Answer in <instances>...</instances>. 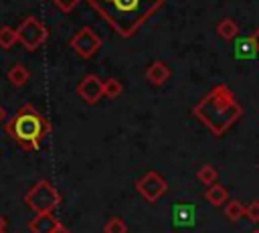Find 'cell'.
Masks as SVG:
<instances>
[{
    "label": "cell",
    "mask_w": 259,
    "mask_h": 233,
    "mask_svg": "<svg viewBox=\"0 0 259 233\" xmlns=\"http://www.w3.org/2000/svg\"><path fill=\"white\" fill-rule=\"evenodd\" d=\"M89 6L121 36L130 38L166 0H87Z\"/></svg>",
    "instance_id": "cell-1"
},
{
    "label": "cell",
    "mask_w": 259,
    "mask_h": 233,
    "mask_svg": "<svg viewBox=\"0 0 259 233\" xmlns=\"http://www.w3.org/2000/svg\"><path fill=\"white\" fill-rule=\"evenodd\" d=\"M243 111H245L243 105L237 101L235 93L225 83L214 85L192 107V115L217 138L223 136L233 124H237L239 118L243 115Z\"/></svg>",
    "instance_id": "cell-2"
},
{
    "label": "cell",
    "mask_w": 259,
    "mask_h": 233,
    "mask_svg": "<svg viewBox=\"0 0 259 233\" xmlns=\"http://www.w3.org/2000/svg\"><path fill=\"white\" fill-rule=\"evenodd\" d=\"M6 134L24 150V152H36L40 150L42 140L51 134L49 120L30 103H24L8 122H6Z\"/></svg>",
    "instance_id": "cell-3"
},
{
    "label": "cell",
    "mask_w": 259,
    "mask_h": 233,
    "mask_svg": "<svg viewBox=\"0 0 259 233\" xmlns=\"http://www.w3.org/2000/svg\"><path fill=\"white\" fill-rule=\"evenodd\" d=\"M24 203L34 213H47L61 203V195L49 180H40L24 195Z\"/></svg>",
    "instance_id": "cell-4"
},
{
    "label": "cell",
    "mask_w": 259,
    "mask_h": 233,
    "mask_svg": "<svg viewBox=\"0 0 259 233\" xmlns=\"http://www.w3.org/2000/svg\"><path fill=\"white\" fill-rule=\"evenodd\" d=\"M18 41L24 45L28 51H36L45 41H47V28L36 16H28L22 20V24L16 28Z\"/></svg>",
    "instance_id": "cell-5"
},
{
    "label": "cell",
    "mask_w": 259,
    "mask_h": 233,
    "mask_svg": "<svg viewBox=\"0 0 259 233\" xmlns=\"http://www.w3.org/2000/svg\"><path fill=\"white\" fill-rule=\"evenodd\" d=\"M71 49L81 57V59H91L99 49H101V38L95 34V30L91 26H83L81 30H77L71 41H69Z\"/></svg>",
    "instance_id": "cell-6"
},
{
    "label": "cell",
    "mask_w": 259,
    "mask_h": 233,
    "mask_svg": "<svg viewBox=\"0 0 259 233\" xmlns=\"http://www.w3.org/2000/svg\"><path fill=\"white\" fill-rule=\"evenodd\" d=\"M136 190H138L148 203H156V201L168 190V182H166L156 170H150V172H146V174L136 182Z\"/></svg>",
    "instance_id": "cell-7"
},
{
    "label": "cell",
    "mask_w": 259,
    "mask_h": 233,
    "mask_svg": "<svg viewBox=\"0 0 259 233\" xmlns=\"http://www.w3.org/2000/svg\"><path fill=\"white\" fill-rule=\"evenodd\" d=\"M77 95H79L85 103H89V105L97 103V101L105 95V91H103V81H101L97 75H93V73L85 75L83 81L77 85Z\"/></svg>",
    "instance_id": "cell-8"
},
{
    "label": "cell",
    "mask_w": 259,
    "mask_h": 233,
    "mask_svg": "<svg viewBox=\"0 0 259 233\" xmlns=\"http://www.w3.org/2000/svg\"><path fill=\"white\" fill-rule=\"evenodd\" d=\"M59 219L53 215V211H47V213H36L32 217V221L28 223V229L32 233H55L57 227H59Z\"/></svg>",
    "instance_id": "cell-9"
},
{
    "label": "cell",
    "mask_w": 259,
    "mask_h": 233,
    "mask_svg": "<svg viewBox=\"0 0 259 233\" xmlns=\"http://www.w3.org/2000/svg\"><path fill=\"white\" fill-rule=\"evenodd\" d=\"M170 77V67L162 61H154L148 69H146V79L152 83V85H162L166 83Z\"/></svg>",
    "instance_id": "cell-10"
},
{
    "label": "cell",
    "mask_w": 259,
    "mask_h": 233,
    "mask_svg": "<svg viewBox=\"0 0 259 233\" xmlns=\"http://www.w3.org/2000/svg\"><path fill=\"white\" fill-rule=\"evenodd\" d=\"M257 55H259L257 53V45H255L251 34L249 36H241V38L235 41V57L237 59H253Z\"/></svg>",
    "instance_id": "cell-11"
},
{
    "label": "cell",
    "mask_w": 259,
    "mask_h": 233,
    "mask_svg": "<svg viewBox=\"0 0 259 233\" xmlns=\"http://www.w3.org/2000/svg\"><path fill=\"white\" fill-rule=\"evenodd\" d=\"M194 213L196 209L192 205H176L172 209V219L176 227H188L194 223Z\"/></svg>",
    "instance_id": "cell-12"
},
{
    "label": "cell",
    "mask_w": 259,
    "mask_h": 233,
    "mask_svg": "<svg viewBox=\"0 0 259 233\" xmlns=\"http://www.w3.org/2000/svg\"><path fill=\"white\" fill-rule=\"evenodd\" d=\"M217 34L223 38V41H237L239 38V24L233 20V18H223L219 24H217Z\"/></svg>",
    "instance_id": "cell-13"
},
{
    "label": "cell",
    "mask_w": 259,
    "mask_h": 233,
    "mask_svg": "<svg viewBox=\"0 0 259 233\" xmlns=\"http://www.w3.org/2000/svg\"><path fill=\"white\" fill-rule=\"evenodd\" d=\"M204 199H206L212 207H221V205H225V203H227V199H229V190H227L223 184L214 182V184H210V186L206 188Z\"/></svg>",
    "instance_id": "cell-14"
},
{
    "label": "cell",
    "mask_w": 259,
    "mask_h": 233,
    "mask_svg": "<svg viewBox=\"0 0 259 233\" xmlns=\"http://www.w3.org/2000/svg\"><path fill=\"white\" fill-rule=\"evenodd\" d=\"M8 81H10L14 87H22V85L28 81V69H26L24 65H20V63L12 65V67L8 69Z\"/></svg>",
    "instance_id": "cell-15"
},
{
    "label": "cell",
    "mask_w": 259,
    "mask_h": 233,
    "mask_svg": "<svg viewBox=\"0 0 259 233\" xmlns=\"http://www.w3.org/2000/svg\"><path fill=\"white\" fill-rule=\"evenodd\" d=\"M196 178H198V182H202L204 186H210V184L217 182L219 172H217V168H214L212 164H202V166L198 168V172H196Z\"/></svg>",
    "instance_id": "cell-16"
},
{
    "label": "cell",
    "mask_w": 259,
    "mask_h": 233,
    "mask_svg": "<svg viewBox=\"0 0 259 233\" xmlns=\"http://www.w3.org/2000/svg\"><path fill=\"white\" fill-rule=\"evenodd\" d=\"M245 209H247V207H245L241 201L231 199V201L225 205V215H227L229 221H239V219L245 217Z\"/></svg>",
    "instance_id": "cell-17"
},
{
    "label": "cell",
    "mask_w": 259,
    "mask_h": 233,
    "mask_svg": "<svg viewBox=\"0 0 259 233\" xmlns=\"http://www.w3.org/2000/svg\"><path fill=\"white\" fill-rule=\"evenodd\" d=\"M103 91H105V97H109V99H113V97H117L121 91H123V85L117 81V79H113V77H109L107 81H103Z\"/></svg>",
    "instance_id": "cell-18"
},
{
    "label": "cell",
    "mask_w": 259,
    "mask_h": 233,
    "mask_svg": "<svg viewBox=\"0 0 259 233\" xmlns=\"http://www.w3.org/2000/svg\"><path fill=\"white\" fill-rule=\"evenodd\" d=\"M16 41H18L16 30H12L10 26H2V28H0V47H2V49H10Z\"/></svg>",
    "instance_id": "cell-19"
},
{
    "label": "cell",
    "mask_w": 259,
    "mask_h": 233,
    "mask_svg": "<svg viewBox=\"0 0 259 233\" xmlns=\"http://www.w3.org/2000/svg\"><path fill=\"white\" fill-rule=\"evenodd\" d=\"M103 231H105V233H127V225L123 223V219L113 217V219H109V221L105 223Z\"/></svg>",
    "instance_id": "cell-20"
},
{
    "label": "cell",
    "mask_w": 259,
    "mask_h": 233,
    "mask_svg": "<svg viewBox=\"0 0 259 233\" xmlns=\"http://www.w3.org/2000/svg\"><path fill=\"white\" fill-rule=\"evenodd\" d=\"M245 217H247L251 223H259V201H253V203L247 205Z\"/></svg>",
    "instance_id": "cell-21"
},
{
    "label": "cell",
    "mask_w": 259,
    "mask_h": 233,
    "mask_svg": "<svg viewBox=\"0 0 259 233\" xmlns=\"http://www.w3.org/2000/svg\"><path fill=\"white\" fill-rule=\"evenodd\" d=\"M55 2V6L61 10V12H71L77 4H79V0H53Z\"/></svg>",
    "instance_id": "cell-22"
},
{
    "label": "cell",
    "mask_w": 259,
    "mask_h": 233,
    "mask_svg": "<svg viewBox=\"0 0 259 233\" xmlns=\"http://www.w3.org/2000/svg\"><path fill=\"white\" fill-rule=\"evenodd\" d=\"M251 36H253V41H255V45H257V53H259V26L251 32Z\"/></svg>",
    "instance_id": "cell-23"
},
{
    "label": "cell",
    "mask_w": 259,
    "mask_h": 233,
    "mask_svg": "<svg viewBox=\"0 0 259 233\" xmlns=\"http://www.w3.org/2000/svg\"><path fill=\"white\" fill-rule=\"evenodd\" d=\"M6 118H8V115H6V109L0 105V124H4V122H6Z\"/></svg>",
    "instance_id": "cell-24"
},
{
    "label": "cell",
    "mask_w": 259,
    "mask_h": 233,
    "mask_svg": "<svg viewBox=\"0 0 259 233\" xmlns=\"http://www.w3.org/2000/svg\"><path fill=\"white\" fill-rule=\"evenodd\" d=\"M0 233H6V219L0 215Z\"/></svg>",
    "instance_id": "cell-25"
},
{
    "label": "cell",
    "mask_w": 259,
    "mask_h": 233,
    "mask_svg": "<svg viewBox=\"0 0 259 233\" xmlns=\"http://www.w3.org/2000/svg\"><path fill=\"white\" fill-rule=\"evenodd\" d=\"M55 233H71V231H69V229H67V227H63V225H59V227H57V231H55Z\"/></svg>",
    "instance_id": "cell-26"
},
{
    "label": "cell",
    "mask_w": 259,
    "mask_h": 233,
    "mask_svg": "<svg viewBox=\"0 0 259 233\" xmlns=\"http://www.w3.org/2000/svg\"><path fill=\"white\" fill-rule=\"evenodd\" d=\"M257 168H259V162H257Z\"/></svg>",
    "instance_id": "cell-27"
},
{
    "label": "cell",
    "mask_w": 259,
    "mask_h": 233,
    "mask_svg": "<svg viewBox=\"0 0 259 233\" xmlns=\"http://www.w3.org/2000/svg\"><path fill=\"white\" fill-rule=\"evenodd\" d=\"M253 233H259V231H253Z\"/></svg>",
    "instance_id": "cell-28"
}]
</instances>
